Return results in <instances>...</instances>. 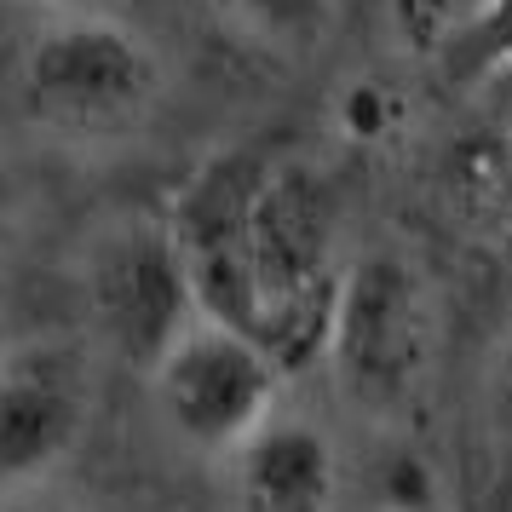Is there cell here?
<instances>
[{
    "instance_id": "cell-1",
    "label": "cell",
    "mask_w": 512,
    "mask_h": 512,
    "mask_svg": "<svg viewBox=\"0 0 512 512\" xmlns=\"http://www.w3.org/2000/svg\"><path fill=\"white\" fill-rule=\"evenodd\" d=\"M346 271L334 179L300 156H277L254 202V340L288 374L323 363Z\"/></svg>"
},
{
    "instance_id": "cell-2",
    "label": "cell",
    "mask_w": 512,
    "mask_h": 512,
    "mask_svg": "<svg viewBox=\"0 0 512 512\" xmlns=\"http://www.w3.org/2000/svg\"><path fill=\"white\" fill-rule=\"evenodd\" d=\"M438 340V300L415 259L397 248L351 259L323 351L340 403L380 426L415 420L438 374Z\"/></svg>"
},
{
    "instance_id": "cell-3",
    "label": "cell",
    "mask_w": 512,
    "mask_h": 512,
    "mask_svg": "<svg viewBox=\"0 0 512 512\" xmlns=\"http://www.w3.org/2000/svg\"><path fill=\"white\" fill-rule=\"evenodd\" d=\"M162 98V58L139 29L110 12L52 18L18 52L24 116L70 144H104L133 133Z\"/></svg>"
},
{
    "instance_id": "cell-4",
    "label": "cell",
    "mask_w": 512,
    "mask_h": 512,
    "mask_svg": "<svg viewBox=\"0 0 512 512\" xmlns=\"http://www.w3.org/2000/svg\"><path fill=\"white\" fill-rule=\"evenodd\" d=\"M81 300L98 346L127 369L156 374L167 351L202 323L179 236L167 219H110L81 254Z\"/></svg>"
},
{
    "instance_id": "cell-5",
    "label": "cell",
    "mask_w": 512,
    "mask_h": 512,
    "mask_svg": "<svg viewBox=\"0 0 512 512\" xmlns=\"http://www.w3.org/2000/svg\"><path fill=\"white\" fill-rule=\"evenodd\" d=\"M282 380H288V369L271 357L265 340L202 317L156 363L150 392L162 403V420L173 438L190 443L196 455L225 461L277 415Z\"/></svg>"
},
{
    "instance_id": "cell-6",
    "label": "cell",
    "mask_w": 512,
    "mask_h": 512,
    "mask_svg": "<svg viewBox=\"0 0 512 512\" xmlns=\"http://www.w3.org/2000/svg\"><path fill=\"white\" fill-rule=\"evenodd\" d=\"M271 162L277 156L254 144L213 150L167 208L202 317L242 334H254V202Z\"/></svg>"
},
{
    "instance_id": "cell-7",
    "label": "cell",
    "mask_w": 512,
    "mask_h": 512,
    "mask_svg": "<svg viewBox=\"0 0 512 512\" xmlns=\"http://www.w3.org/2000/svg\"><path fill=\"white\" fill-rule=\"evenodd\" d=\"M93 420V369L70 340H24L0 357V495L47 478Z\"/></svg>"
},
{
    "instance_id": "cell-8",
    "label": "cell",
    "mask_w": 512,
    "mask_h": 512,
    "mask_svg": "<svg viewBox=\"0 0 512 512\" xmlns=\"http://www.w3.org/2000/svg\"><path fill=\"white\" fill-rule=\"evenodd\" d=\"M236 512H334L340 455L317 420L271 415L236 455H225Z\"/></svg>"
},
{
    "instance_id": "cell-9",
    "label": "cell",
    "mask_w": 512,
    "mask_h": 512,
    "mask_svg": "<svg viewBox=\"0 0 512 512\" xmlns=\"http://www.w3.org/2000/svg\"><path fill=\"white\" fill-rule=\"evenodd\" d=\"M334 6L340 0H213L219 24H231L242 41L265 52H317L334 29Z\"/></svg>"
},
{
    "instance_id": "cell-10",
    "label": "cell",
    "mask_w": 512,
    "mask_h": 512,
    "mask_svg": "<svg viewBox=\"0 0 512 512\" xmlns=\"http://www.w3.org/2000/svg\"><path fill=\"white\" fill-rule=\"evenodd\" d=\"M438 70L455 87H489L495 75L512 70V0H478L461 24L443 29Z\"/></svg>"
},
{
    "instance_id": "cell-11",
    "label": "cell",
    "mask_w": 512,
    "mask_h": 512,
    "mask_svg": "<svg viewBox=\"0 0 512 512\" xmlns=\"http://www.w3.org/2000/svg\"><path fill=\"white\" fill-rule=\"evenodd\" d=\"M472 196H478V219L489 225L495 248L512 259V139H501L484 156L478 179H472Z\"/></svg>"
},
{
    "instance_id": "cell-12",
    "label": "cell",
    "mask_w": 512,
    "mask_h": 512,
    "mask_svg": "<svg viewBox=\"0 0 512 512\" xmlns=\"http://www.w3.org/2000/svg\"><path fill=\"white\" fill-rule=\"evenodd\" d=\"M392 116H397V104L380 93L374 81H357V87L346 93V104H340V121H346L357 139H380V133L392 127Z\"/></svg>"
},
{
    "instance_id": "cell-13",
    "label": "cell",
    "mask_w": 512,
    "mask_h": 512,
    "mask_svg": "<svg viewBox=\"0 0 512 512\" xmlns=\"http://www.w3.org/2000/svg\"><path fill=\"white\" fill-rule=\"evenodd\" d=\"M478 98H484V110H489V121H495V133H501V139H512V70L495 75L489 87H478Z\"/></svg>"
},
{
    "instance_id": "cell-14",
    "label": "cell",
    "mask_w": 512,
    "mask_h": 512,
    "mask_svg": "<svg viewBox=\"0 0 512 512\" xmlns=\"http://www.w3.org/2000/svg\"><path fill=\"white\" fill-rule=\"evenodd\" d=\"M35 6H47L52 18H70V12H110L116 18L121 0H35Z\"/></svg>"
},
{
    "instance_id": "cell-15",
    "label": "cell",
    "mask_w": 512,
    "mask_h": 512,
    "mask_svg": "<svg viewBox=\"0 0 512 512\" xmlns=\"http://www.w3.org/2000/svg\"><path fill=\"white\" fill-rule=\"evenodd\" d=\"M495 392H501V415H507V426H512V340H507V351H501V380H495Z\"/></svg>"
},
{
    "instance_id": "cell-16",
    "label": "cell",
    "mask_w": 512,
    "mask_h": 512,
    "mask_svg": "<svg viewBox=\"0 0 512 512\" xmlns=\"http://www.w3.org/2000/svg\"><path fill=\"white\" fill-rule=\"evenodd\" d=\"M12 346H18V340H12V305H6V288H0V357Z\"/></svg>"
},
{
    "instance_id": "cell-17",
    "label": "cell",
    "mask_w": 512,
    "mask_h": 512,
    "mask_svg": "<svg viewBox=\"0 0 512 512\" xmlns=\"http://www.w3.org/2000/svg\"><path fill=\"white\" fill-rule=\"evenodd\" d=\"M6 219H12V179H6V167H0V231H6Z\"/></svg>"
}]
</instances>
